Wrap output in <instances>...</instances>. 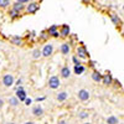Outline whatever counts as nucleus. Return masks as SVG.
Masks as SVG:
<instances>
[{"label": "nucleus", "instance_id": "nucleus-1", "mask_svg": "<svg viewBox=\"0 0 124 124\" xmlns=\"http://www.w3.org/2000/svg\"><path fill=\"white\" fill-rule=\"evenodd\" d=\"M14 82H15V77L13 73H10V72H8V73H4L3 76V79H1V83L4 87L6 88H10L14 86Z\"/></svg>", "mask_w": 124, "mask_h": 124}, {"label": "nucleus", "instance_id": "nucleus-2", "mask_svg": "<svg viewBox=\"0 0 124 124\" xmlns=\"http://www.w3.org/2000/svg\"><path fill=\"white\" fill-rule=\"evenodd\" d=\"M76 56L81 60H89V54L83 45H78L76 47Z\"/></svg>", "mask_w": 124, "mask_h": 124}, {"label": "nucleus", "instance_id": "nucleus-3", "mask_svg": "<svg viewBox=\"0 0 124 124\" xmlns=\"http://www.w3.org/2000/svg\"><path fill=\"white\" fill-rule=\"evenodd\" d=\"M54 50H55L54 44L46 42V44L42 46V48H41V51H42V57H45V58L51 57V56H52V54H54Z\"/></svg>", "mask_w": 124, "mask_h": 124}, {"label": "nucleus", "instance_id": "nucleus-4", "mask_svg": "<svg viewBox=\"0 0 124 124\" xmlns=\"http://www.w3.org/2000/svg\"><path fill=\"white\" fill-rule=\"evenodd\" d=\"M40 9V4L36 3V1H31L26 5L25 8V13L26 14H30V15H32V14H36L37 13V10Z\"/></svg>", "mask_w": 124, "mask_h": 124}, {"label": "nucleus", "instance_id": "nucleus-5", "mask_svg": "<svg viewBox=\"0 0 124 124\" xmlns=\"http://www.w3.org/2000/svg\"><path fill=\"white\" fill-rule=\"evenodd\" d=\"M60 85H61V81H60L58 76H51L47 81V86L51 89H57L60 87Z\"/></svg>", "mask_w": 124, "mask_h": 124}, {"label": "nucleus", "instance_id": "nucleus-6", "mask_svg": "<svg viewBox=\"0 0 124 124\" xmlns=\"http://www.w3.org/2000/svg\"><path fill=\"white\" fill-rule=\"evenodd\" d=\"M77 98L81 102H87L91 98V92L88 89H86V88H82V89H79L77 92Z\"/></svg>", "mask_w": 124, "mask_h": 124}, {"label": "nucleus", "instance_id": "nucleus-7", "mask_svg": "<svg viewBox=\"0 0 124 124\" xmlns=\"http://www.w3.org/2000/svg\"><path fill=\"white\" fill-rule=\"evenodd\" d=\"M109 19H110L112 24L114 25L116 27H122V26H123V21H122V19H120V17H119V15H117L116 13H109Z\"/></svg>", "mask_w": 124, "mask_h": 124}, {"label": "nucleus", "instance_id": "nucleus-8", "mask_svg": "<svg viewBox=\"0 0 124 124\" xmlns=\"http://www.w3.org/2000/svg\"><path fill=\"white\" fill-rule=\"evenodd\" d=\"M15 96L19 98L20 102H25L27 99V94H26V92L24 89L23 86H20V87H16V92H15Z\"/></svg>", "mask_w": 124, "mask_h": 124}, {"label": "nucleus", "instance_id": "nucleus-9", "mask_svg": "<svg viewBox=\"0 0 124 124\" xmlns=\"http://www.w3.org/2000/svg\"><path fill=\"white\" fill-rule=\"evenodd\" d=\"M113 82H114V78H113L112 73H110V72H106V73L103 75V79H102L103 86L109 87V86H112V85H113Z\"/></svg>", "mask_w": 124, "mask_h": 124}, {"label": "nucleus", "instance_id": "nucleus-10", "mask_svg": "<svg viewBox=\"0 0 124 124\" xmlns=\"http://www.w3.org/2000/svg\"><path fill=\"white\" fill-rule=\"evenodd\" d=\"M46 31H47V34L50 35V37H55V39L60 37V30H58L57 25H51Z\"/></svg>", "mask_w": 124, "mask_h": 124}, {"label": "nucleus", "instance_id": "nucleus-11", "mask_svg": "<svg viewBox=\"0 0 124 124\" xmlns=\"http://www.w3.org/2000/svg\"><path fill=\"white\" fill-rule=\"evenodd\" d=\"M91 78L93 82H96V83H102V79H103V75L99 71L97 70H93L92 73H91Z\"/></svg>", "mask_w": 124, "mask_h": 124}, {"label": "nucleus", "instance_id": "nucleus-12", "mask_svg": "<svg viewBox=\"0 0 124 124\" xmlns=\"http://www.w3.org/2000/svg\"><path fill=\"white\" fill-rule=\"evenodd\" d=\"M70 32H71V30H70V26L63 24L61 27H60V37L61 39H66L70 36Z\"/></svg>", "mask_w": 124, "mask_h": 124}, {"label": "nucleus", "instance_id": "nucleus-13", "mask_svg": "<svg viewBox=\"0 0 124 124\" xmlns=\"http://www.w3.org/2000/svg\"><path fill=\"white\" fill-rule=\"evenodd\" d=\"M8 104H9L10 108H14V109H15V108L19 107L20 101H19V98H17L16 96H11V97L8 98Z\"/></svg>", "mask_w": 124, "mask_h": 124}, {"label": "nucleus", "instance_id": "nucleus-14", "mask_svg": "<svg viewBox=\"0 0 124 124\" xmlns=\"http://www.w3.org/2000/svg\"><path fill=\"white\" fill-rule=\"evenodd\" d=\"M70 76H71V68L68 66H63L60 70V77L61 78L67 79V78H70Z\"/></svg>", "mask_w": 124, "mask_h": 124}, {"label": "nucleus", "instance_id": "nucleus-15", "mask_svg": "<svg viewBox=\"0 0 124 124\" xmlns=\"http://www.w3.org/2000/svg\"><path fill=\"white\" fill-rule=\"evenodd\" d=\"M32 116H34L35 118H41V117L44 116V108L41 107L40 104L35 106V107L32 108Z\"/></svg>", "mask_w": 124, "mask_h": 124}, {"label": "nucleus", "instance_id": "nucleus-16", "mask_svg": "<svg viewBox=\"0 0 124 124\" xmlns=\"http://www.w3.org/2000/svg\"><path fill=\"white\" fill-rule=\"evenodd\" d=\"M60 52L63 55V56L68 55V54L71 52V44H68V42H63V44L60 46Z\"/></svg>", "mask_w": 124, "mask_h": 124}, {"label": "nucleus", "instance_id": "nucleus-17", "mask_svg": "<svg viewBox=\"0 0 124 124\" xmlns=\"http://www.w3.org/2000/svg\"><path fill=\"white\" fill-rule=\"evenodd\" d=\"M10 42H11L13 45L15 46H24V39L20 37V36H13L11 39H10Z\"/></svg>", "mask_w": 124, "mask_h": 124}, {"label": "nucleus", "instance_id": "nucleus-18", "mask_svg": "<svg viewBox=\"0 0 124 124\" xmlns=\"http://www.w3.org/2000/svg\"><path fill=\"white\" fill-rule=\"evenodd\" d=\"M67 98H68V93L66 91H61L56 94V99L58 102H65V101H67Z\"/></svg>", "mask_w": 124, "mask_h": 124}, {"label": "nucleus", "instance_id": "nucleus-19", "mask_svg": "<svg viewBox=\"0 0 124 124\" xmlns=\"http://www.w3.org/2000/svg\"><path fill=\"white\" fill-rule=\"evenodd\" d=\"M20 14H21V13L17 11V10H15V9H13V8L9 10V16H10V19H11V20H15V19L20 17V16H21Z\"/></svg>", "mask_w": 124, "mask_h": 124}, {"label": "nucleus", "instance_id": "nucleus-20", "mask_svg": "<svg viewBox=\"0 0 124 124\" xmlns=\"http://www.w3.org/2000/svg\"><path fill=\"white\" fill-rule=\"evenodd\" d=\"M25 8H26V5H25V4H23V3H20V1H17V0L13 4V9L17 10V11H20V13H21L23 10H25Z\"/></svg>", "mask_w": 124, "mask_h": 124}, {"label": "nucleus", "instance_id": "nucleus-21", "mask_svg": "<svg viewBox=\"0 0 124 124\" xmlns=\"http://www.w3.org/2000/svg\"><path fill=\"white\" fill-rule=\"evenodd\" d=\"M86 71V67L83 65H78V66H75L73 67V72H75V75H82L83 72Z\"/></svg>", "mask_w": 124, "mask_h": 124}, {"label": "nucleus", "instance_id": "nucleus-22", "mask_svg": "<svg viewBox=\"0 0 124 124\" xmlns=\"http://www.w3.org/2000/svg\"><path fill=\"white\" fill-rule=\"evenodd\" d=\"M32 60H40L41 57H42V51H41L40 48H35L32 51Z\"/></svg>", "mask_w": 124, "mask_h": 124}, {"label": "nucleus", "instance_id": "nucleus-23", "mask_svg": "<svg viewBox=\"0 0 124 124\" xmlns=\"http://www.w3.org/2000/svg\"><path fill=\"white\" fill-rule=\"evenodd\" d=\"M48 37H50V35L47 34V31L44 30V31H41V34H40V36H39V40L41 41V42H46Z\"/></svg>", "mask_w": 124, "mask_h": 124}, {"label": "nucleus", "instance_id": "nucleus-24", "mask_svg": "<svg viewBox=\"0 0 124 124\" xmlns=\"http://www.w3.org/2000/svg\"><path fill=\"white\" fill-rule=\"evenodd\" d=\"M106 123L107 124H119V119L116 116H110L106 119Z\"/></svg>", "mask_w": 124, "mask_h": 124}, {"label": "nucleus", "instance_id": "nucleus-25", "mask_svg": "<svg viewBox=\"0 0 124 124\" xmlns=\"http://www.w3.org/2000/svg\"><path fill=\"white\" fill-rule=\"evenodd\" d=\"M77 117H78V119H87L89 117V110H81V112H78Z\"/></svg>", "mask_w": 124, "mask_h": 124}, {"label": "nucleus", "instance_id": "nucleus-26", "mask_svg": "<svg viewBox=\"0 0 124 124\" xmlns=\"http://www.w3.org/2000/svg\"><path fill=\"white\" fill-rule=\"evenodd\" d=\"M10 6V0H0V9L6 10Z\"/></svg>", "mask_w": 124, "mask_h": 124}, {"label": "nucleus", "instance_id": "nucleus-27", "mask_svg": "<svg viewBox=\"0 0 124 124\" xmlns=\"http://www.w3.org/2000/svg\"><path fill=\"white\" fill-rule=\"evenodd\" d=\"M72 62L75 63V66H78V65H82L81 63V58H78L76 55L75 56H72Z\"/></svg>", "mask_w": 124, "mask_h": 124}, {"label": "nucleus", "instance_id": "nucleus-28", "mask_svg": "<svg viewBox=\"0 0 124 124\" xmlns=\"http://www.w3.org/2000/svg\"><path fill=\"white\" fill-rule=\"evenodd\" d=\"M4 104H5V102H4V98L0 97V110H1L4 108Z\"/></svg>", "mask_w": 124, "mask_h": 124}, {"label": "nucleus", "instance_id": "nucleus-29", "mask_svg": "<svg viewBox=\"0 0 124 124\" xmlns=\"http://www.w3.org/2000/svg\"><path fill=\"white\" fill-rule=\"evenodd\" d=\"M88 65H89V66H91V67H92L93 70H96V68H94V66H96V62H94V61H91V60H89Z\"/></svg>", "mask_w": 124, "mask_h": 124}, {"label": "nucleus", "instance_id": "nucleus-30", "mask_svg": "<svg viewBox=\"0 0 124 124\" xmlns=\"http://www.w3.org/2000/svg\"><path fill=\"white\" fill-rule=\"evenodd\" d=\"M57 124H68V123H67V120H66V119H60Z\"/></svg>", "mask_w": 124, "mask_h": 124}, {"label": "nucleus", "instance_id": "nucleus-31", "mask_svg": "<svg viewBox=\"0 0 124 124\" xmlns=\"http://www.w3.org/2000/svg\"><path fill=\"white\" fill-rule=\"evenodd\" d=\"M25 103H26V106H30L31 103H32V99H31V98H27V99L25 101Z\"/></svg>", "mask_w": 124, "mask_h": 124}, {"label": "nucleus", "instance_id": "nucleus-32", "mask_svg": "<svg viewBox=\"0 0 124 124\" xmlns=\"http://www.w3.org/2000/svg\"><path fill=\"white\" fill-rule=\"evenodd\" d=\"M21 85H23V79L20 78V79H17V81H16V86H17V87H20Z\"/></svg>", "mask_w": 124, "mask_h": 124}, {"label": "nucleus", "instance_id": "nucleus-33", "mask_svg": "<svg viewBox=\"0 0 124 124\" xmlns=\"http://www.w3.org/2000/svg\"><path fill=\"white\" fill-rule=\"evenodd\" d=\"M41 101H45V97H37L36 98V102H41Z\"/></svg>", "mask_w": 124, "mask_h": 124}, {"label": "nucleus", "instance_id": "nucleus-34", "mask_svg": "<svg viewBox=\"0 0 124 124\" xmlns=\"http://www.w3.org/2000/svg\"><path fill=\"white\" fill-rule=\"evenodd\" d=\"M17 1L23 3V4H26V3H29V1H30V0H17Z\"/></svg>", "mask_w": 124, "mask_h": 124}, {"label": "nucleus", "instance_id": "nucleus-35", "mask_svg": "<svg viewBox=\"0 0 124 124\" xmlns=\"http://www.w3.org/2000/svg\"><path fill=\"white\" fill-rule=\"evenodd\" d=\"M24 124H35V123H34L32 120H29V122H25Z\"/></svg>", "mask_w": 124, "mask_h": 124}, {"label": "nucleus", "instance_id": "nucleus-36", "mask_svg": "<svg viewBox=\"0 0 124 124\" xmlns=\"http://www.w3.org/2000/svg\"><path fill=\"white\" fill-rule=\"evenodd\" d=\"M5 124H15V123H13V122H8V123H5Z\"/></svg>", "mask_w": 124, "mask_h": 124}, {"label": "nucleus", "instance_id": "nucleus-37", "mask_svg": "<svg viewBox=\"0 0 124 124\" xmlns=\"http://www.w3.org/2000/svg\"><path fill=\"white\" fill-rule=\"evenodd\" d=\"M122 36L124 37V29H123V31H122Z\"/></svg>", "mask_w": 124, "mask_h": 124}, {"label": "nucleus", "instance_id": "nucleus-38", "mask_svg": "<svg viewBox=\"0 0 124 124\" xmlns=\"http://www.w3.org/2000/svg\"><path fill=\"white\" fill-rule=\"evenodd\" d=\"M82 124H92V123H88V122H85V123H82Z\"/></svg>", "mask_w": 124, "mask_h": 124}, {"label": "nucleus", "instance_id": "nucleus-39", "mask_svg": "<svg viewBox=\"0 0 124 124\" xmlns=\"http://www.w3.org/2000/svg\"><path fill=\"white\" fill-rule=\"evenodd\" d=\"M123 13H124V5H123Z\"/></svg>", "mask_w": 124, "mask_h": 124}]
</instances>
